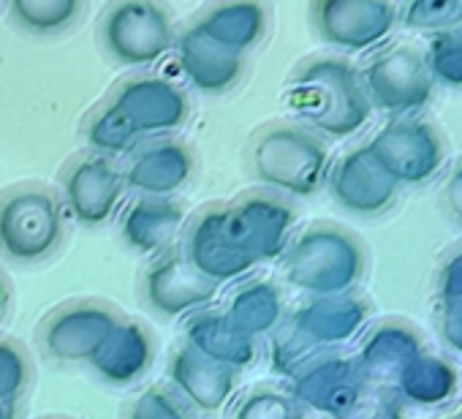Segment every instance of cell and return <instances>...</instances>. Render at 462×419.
Wrapping results in <instances>:
<instances>
[{
    "mask_svg": "<svg viewBox=\"0 0 462 419\" xmlns=\"http://www.w3.org/2000/svg\"><path fill=\"white\" fill-rule=\"evenodd\" d=\"M392 0H313L310 23L319 39L343 52H365L394 28Z\"/></svg>",
    "mask_w": 462,
    "mask_h": 419,
    "instance_id": "9a60e30c",
    "label": "cell"
},
{
    "mask_svg": "<svg viewBox=\"0 0 462 419\" xmlns=\"http://www.w3.org/2000/svg\"><path fill=\"white\" fill-rule=\"evenodd\" d=\"M177 246L182 256L193 265V270H199L215 286L237 284L259 270L231 235L223 201H209L193 216H188Z\"/></svg>",
    "mask_w": 462,
    "mask_h": 419,
    "instance_id": "30bf717a",
    "label": "cell"
},
{
    "mask_svg": "<svg viewBox=\"0 0 462 419\" xmlns=\"http://www.w3.org/2000/svg\"><path fill=\"white\" fill-rule=\"evenodd\" d=\"M180 340L196 349L199 354H204L207 359L226 365L237 373L248 370L262 354V343L243 335L223 316L217 305L199 308L185 319H180Z\"/></svg>",
    "mask_w": 462,
    "mask_h": 419,
    "instance_id": "603a6c76",
    "label": "cell"
},
{
    "mask_svg": "<svg viewBox=\"0 0 462 419\" xmlns=\"http://www.w3.org/2000/svg\"><path fill=\"white\" fill-rule=\"evenodd\" d=\"M85 142H88L90 153H98V155H106V158H120V155L128 158L142 144L136 131L106 101L98 104L88 115V120H85Z\"/></svg>",
    "mask_w": 462,
    "mask_h": 419,
    "instance_id": "f546056e",
    "label": "cell"
},
{
    "mask_svg": "<svg viewBox=\"0 0 462 419\" xmlns=\"http://www.w3.org/2000/svg\"><path fill=\"white\" fill-rule=\"evenodd\" d=\"M440 204L446 210V216L462 229V158L454 161V166L448 169V174L443 180Z\"/></svg>",
    "mask_w": 462,
    "mask_h": 419,
    "instance_id": "d590c367",
    "label": "cell"
},
{
    "mask_svg": "<svg viewBox=\"0 0 462 419\" xmlns=\"http://www.w3.org/2000/svg\"><path fill=\"white\" fill-rule=\"evenodd\" d=\"M139 294L144 305L161 319H185L188 313L212 305L220 294V286L193 270L180 246H174L147 259L139 275Z\"/></svg>",
    "mask_w": 462,
    "mask_h": 419,
    "instance_id": "4fadbf2b",
    "label": "cell"
},
{
    "mask_svg": "<svg viewBox=\"0 0 462 419\" xmlns=\"http://www.w3.org/2000/svg\"><path fill=\"white\" fill-rule=\"evenodd\" d=\"M359 77L370 107L394 117L419 112L432 101L435 93L424 55L405 44H394L373 55Z\"/></svg>",
    "mask_w": 462,
    "mask_h": 419,
    "instance_id": "8fae6325",
    "label": "cell"
},
{
    "mask_svg": "<svg viewBox=\"0 0 462 419\" xmlns=\"http://www.w3.org/2000/svg\"><path fill=\"white\" fill-rule=\"evenodd\" d=\"M177 63L193 90L204 96H223L235 88L245 74V58L237 52H228L199 33L193 25L185 28L177 42Z\"/></svg>",
    "mask_w": 462,
    "mask_h": 419,
    "instance_id": "d4e9b609",
    "label": "cell"
},
{
    "mask_svg": "<svg viewBox=\"0 0 462 419\" xmlns=\"http://www.w3.org/2000/svg\"><path fill=\"white\" fill-rule=\"evenodd\" d=\"M324 185L329 188L332 199L346 213H354L362 219L386 213L400 191V185L373 158L367 144L351 147L337 161H332Z\"/></svg>",
    "mask_w": 462,
    "mask_h": 419,
    "instance_id": "ac0fdd59",
    "label": "cell"
},
{
    "mask_svg": "<svg viewBox=\"0 0 462 419\" xmlns=\"http://www.w3.org/2000/svg\"><path fill=\"white\" fill-rule=\"evenodd\" d=\"M28 403H6L0 400V419H25Z\"/></svg>",
    "mask_w": 462,
    "mask_h": 419,
    "instance_id": "74e56055",
    "label": "cell"
},
{
    "mask_svg": "<svg viewBox=\"0 0 462 419\" xmlns=\"http://www.w3.org/2000/svg\"><path fill=\"white\" fill-rule=\"evenodd\" d=\"M39 419H74V416H66V414H47V416H39Z\"/></svg>",
    "mask_w": 462,
    "mask_h": 419,
    "instance_id": "ab89813d",
    "label": "cell"
},
{
    "mask_svg": "<svg viewBox=\"0 0 462 419\" xmlns=\"http://www.w3.org/2000/svg\"><path fill=\"white\" fill-rule=\"evenodd\" d=\"M278 270L286 286L305 297L356 292L367 275V246L335 221H313L294 232Z\"/></svg>",
    "mask_w": 462,
    "mask_h": 419,
    "instance_id": "7a4b0ae2",
    "label": "cell"
},
{
    "mask_svg": "<svg viewBox=\"0 0 462 419\" xmlns=\"http://www.w3.org/2000/svg\"><path fill=\"white\" fill-rule=\"evenodd\" d=\"M125 180L115 158L98 153L74 155L60 172V199L66 213L85 229L106 227L123 207Z\"/></svg>",
    "mask_w": 462,
    "mask_h": 419,
    "instance_id": "9c48e42d",
    "label": "cell"
},
{
    "mask_svg": "<svg viewBox=\"0 0 462 419\" xmlns=\"http://www.w3.org/2000/svg\"><path fill=\"white\" fill-rule=\"evenodd\" d=\"M286 104L300 126L321 139H348L373 115L359 71L335 55L302 63L286 85Z\"/></svg>",
    "mask_w": 462,
    "mask_h": 419,
    "instance_id": "6da1fadb",
    "label": "cell"
},
{
    "mask_svg": "<svg viewBox=\"0 0 462 419\" xmlns=\"http://www.w3.org/2000/svg\"><path fill=\"white\" fill-rule=\"evenodd\" d=\"M228 419H308V408L289 392V386L264 381L237 392Z\"/></svg>",
    "mask_w": 462,
    "mask_h": 419,
    "instance_id": "83f0119b",
    "label": "cell"
},
{
    "mask_svg": "<svg viewBox=\"0 0 462 419\" xmlns=\"http://www.w3.org/2000/svg\"><path fill=\"white\" fill-rule=\"evenodd\" d=\"M365 381L367 378L356 368L354 354L335 349V351H321L310 362H305L286 381V386L308 411L335 419L351 403V397L359 392Z\"/></svg>",
    "mask_w": 462,
    "mask_h": 419,
    "instance_id": "ffe728a7",
    "label": "cell"
},
{
    "mask_svg": "<svg viewBox=\"0 0 462 419\" xmlns=\"http://www.w3.org/2000/svg\"><path fill=\"white\" fill-rule=\"evenodd\" d=\"M228 229L240 248L256 262V267L278 262L289 240L297 232L300 213L291 199H283L267 188L245 191L223 201Z\"/></svg>",
    "mask_w": 462,
    "mask_h": 419,
    "instance_id": "52a82bcc",
    "label": "cell"
},
{
    "mask_svg": "<svg viewBox=\"0 0 462 419\" xmlns=\"http://www.w3.org/2000/svg\"><path fill=\"white\" fill-rule=\"evenodd\" d=\"M373 319V303L356 289L329 297H308L286 316V327L313 351H335L359 338Z\"/></svg>",
    "mask_w": 462,
    "mask_h": 419,
    "instance_id": "5bb4252c",
    "label": "cell"
},
{
    "mask_svg": "<svg viewBox=\"0 0 462 419\" xmlns=\"http://www.w3.org/2000/svg\"><path fill=\"white\" fill-rule=\"evenodd\" d=\"M400 20L416 33H448L462 28V0H405Z\"/></svg>",
    "mask_w": 462,
    "mask_h": 419,
    "instance_id": "1f68e13d",
    "label": "cell"
},
{
    "mask_svg": "<svg viewBox=\"0 0 462 419\" xmlns=\"http://www.w3.org/2000/svg\"><path fill=\"white\" fill-rule=\"evenodd\" d=\"M123 419H193V411L166 384H150L128 400Z\"/></svg>",
    "mask_w": 462,
    "mask_h": 419,
    "instance_id": "836d02e7",
    "label": "cell"
},
{
    "mask_svg": "<svg viewBox=\"0 0 462 419\" xmlns=\"http://www.w3.org/2000/svg\"><path fill=\"white\" fill-rule=\"evenodd\" d=\"M199 166L193 147L177 136H152L144 139L125 161L123 180L125 191L136 196H161L177 199L188 188Z\"/></svg>",
    "mask_w": 462,
    "mask_h": 419,
    "instance_id": "e0dca14e",
    "label": "cell"
},
{
    "mask_svg": "<svg viewBox=\"0 0 462 419\" xmlns=\"http://www.w3.org/2000/svg\"><path fill=\"white\" fill-rule=\"evenodd\" d=\"M440 419H462V403H459L457 408H451L448 414H443Z\"/></svg>",
    "mask_w": 462,
    "mask_h": 419,
    "instance_id": "f35d334b",
    "label": "cell"
},
{
    "mask_svg": "<svg viewBox=\"0 0 462 419\" xmlns=\"http://www.w3.org/2000/svg\"><path fill=\"white\" fill-rule=\"evenodd\" d=\"M438 332L443 343L462 354V246H457L438 273Z\"/></svg>",
    "mask_w": 462,
    "mask_h": 419,
    "instance_id": "f1b7e54d",
    "label": "cell"
},
{
    "mask_svg": "<svg viewBox=\"0 0 462 419\" xmlns=\"http://www.w3.org/2000/svg\"><path fill=\"white\" fill-rule=\"evenodd\" d=\"M359 349L354 354L362 376L389 392H397L416 359L430 349L421 332L402 319H383L359 335Z\"/></svg>",
    "mask_w": 462,
    "mask_h": 419,
    "instance_id": "d6986e66",
    "label": "cell"
},
{
    "mask_svg": "<svg viewBox=\"0 0 462 419\" xmlns=\"http://www.w3.org/2000/svg\"><path fill=\"white\" fill-rule=\"evenodd\" d=\"M109 107L120 112V117L136 131V136L152 139V136H174L190 115V101L182 88H177L171 79L142 74L120 82L109 98Z\"/></svg>",
    "mask_w": 462,
    "mask_h": 419,
    "instance_id": "7c38bea8",
    "label": "cell"
},
{
    "mask_svg": "<svg viewBox=\"0 0 462 419\" xmlns=\"http://www.w3.org/2000/svg\"><path fill=\"white\" fill-rule=\"evenodd\" d=\"M174 42L171 17L158 0H115L101 17V44L120 66H152L174 50Z\"/></svg>",
    "mask_w": 462,
    "mask_h": 419,
    "instance_id": "8992f818",
    "label": "cell"
},
{
    "mask_svg": "<svg viewBox=\"0 0 462 419\" xmlns=\"http://www.w3.org/2000/svg\"><path fill=\"white\" fill-rule=\"evenodd\" d=\"M217 308L243 335L259 343L267 340L273 332H278L289 316L283 286L275 284L273 278H256V275L237 281Z\"/></svg>",
    "mask_w": 462,
    "mask_h": 419,
    "instance_id": "cb8c5ba5",
    "label": "cell"
},
{
    "mask_svg": "<svg viewBox=\"0 0 462 419\" xmlns=\"http://www.w3.org/2000/svg\"><path fill=\"white\" fill-rule=\"evenodd\" d=\"M335 419H405V403L386 386L365 381Z\"/></svg>",
    "mask_w": 462,
    "mask_h": 419,
    "instance_id": "e575fe53",
    "label": "cell"
},
{
    "mask_svg": "<svg viewBox=\"0 0 462 419\" xmlns=\"http://www.w3.org/2000/svg\"><path fill=\"white\" fill-rule=\"evenodd\" d=\"M329 163L327 142L300 123H267L248 142L254 180L283 199L316 196L327 182Z\"/></svg>",
    "mask_w": 462,
    "mask_h": 419,
    "instance_id": "3957f363",
    "label": "cell"
},
{
    "mask_svg": "<svg viewBox=\"0 0 462 419\" xmlns=\"http://www.w3.org/2000/svg\"><path fill=\"white\" fill-rule=\"evenodd\" d=\"M36 384V365L23 340L0 332V400L28 403Z\"/></svg>",
    "mask_w": 462,
    "mask_h": 419,
    "instance_id": "4dcf8cb0",
    "label": "cell"
},
{
    "mask_svg": "<svg viewBox=\"0 0 462 419\" xmlns=\"http://www.w3.org/2000/svg\"><path fill=\"white\" fill-rule=\"evenodd\" d=\"M193 28L217 47L245 58L267 36V9L259 0H228L201 14Z\"/></svg>",
    "mask_w": 462,
    "mask_h": 419,
    "instance_id": "484cf974",
    "label": "cell"
},
{
    "mask_svg": "<svg viewBox=\"0 0 462 419\" xmlns=\"http://www.w3.org/2000/svg\"><path fill=\"white\" fill-rule=\"evenodd\" d=\"M166 386L193 414L215 416L235 403L240 392V373L207 359L180 340L166 359Z\"/></svg>",
    "mask_w": 462,
    "mask_h": 419,
    "instance_id": "2e32d148",
    "label": "cell"
},
{
    "mask_svg": "<svg viewBox=\"0 0 462 419\" xmlns=\"http://www.w3.org/2000/svg\"><path fill=\"white\" fill-rule=\"evenodd\" d=\"M12 23L28 36H60L79 20L85 0H6Z\"/></svg>",
    "mask_w": 462,
    "mask_h": 419,
    "instance_id": "4316f807",
    "label": "cell"
},
{
    "mask_svg": "<svg viewBox=\"0 0 462 419\" xmlns=\"http://www.w3.org/2000/svg\"><path fill=\"white\" fill-rule=\"evenodd\" d=\"M424 63L432 77V82H440L446 88H462V28L430 36Z\"/></svg>",
    "mask_w": 462,
    "mask_h": 419,
    "instance_id": "d6a6232c",
    "label": "cell"
},
{
    "mask_svg": "<svg viewBox=\"0 0 462 419\" xmlns=\"http://www.w3.org/2000/svg\"><path fill=\"white\" fill-rule=\"evenodd\" d=\"M69 213L60 191L44 182H17L0 191V256L36 267L60 254Z\"/></svg>",
    "mask_w": 462,
    "mask_h": 419,
    "instance_id": "277c9868",
    "label": "cell"
},
{
    "mask_svg": "<svg viewBox=\"0 0 462 419\" xmlns=\"http://www.w3.org/2000/svg\"><path fill=\"white\" fill-rule=\"evenodd\" d=\"M12 308H14V286H12V278L6 275V270L0 267V327L9 321Z\"/></svg>",
    "mask_w": 462,
    "mask_h": 419,
    "instance_id": "8d00e7d4",
    "label": "cell"
},
{
    "mask_svg": "<svg viewBox=\"0 0 462 419\" xmlns=\"http://www.w3.org/2000/svg\"><path fill=\"white\" fill-rule=\"evenodd\" d=\"M367 150L397 185L427 182L446 163L443 136L432 123L413 115H400L381 126Z\"/></svg>",
    "mask_w": 462,
    "mask_h": 419,
    "instance_id": "ba28073f",
    "label": "cell"
},
{
    "mask_svg": "<svg viewBox=\"0 0 462 419\" xmlns=\"http://www.w3.org/2000/svg\"><path fill=\"white\" fill-rule=\"evenodd\" d=\"M123 316V308L101 297L66 300L39 321L36 346L52 362L88 365Z\"/></svg>",
    "mask_w": 462,
    "mask_h": 419,
    "instance_id": "5b68a950",
    "label": "cell"
},
{
    "mask_svg": "<svg viewBox=\"0 0 462 419\" xmlns=\"http://www.w3.org/2000/svg\"><path fill=\"white\" fill-rule=\"evenodd\" d=\"M155 357L158 338L150 324L125 313L88 365L96 378L109 386H134L152 370Z\"/></svg>",
    "mask_w": 462,
    "mask_h": 419,
    "instance_id": "7402d4cb",
    "label": "cell"
},
{
    "mask_svg": "<svg viewBox=\"0 0 462 419\" xmlns=\"http://www.w3.org/2000/svg\"><path fill=\"white\" fill-rule=\"evenodd\" d=\"M188 221V207L182 199L136 196L120 210V237L128 251L139 256H158L174 248Z\"/></svg>",
    "mask_w": 462,
    "mask_h": 419,
    "instance_id": "44dd1931",
    "label": "cell"
}]
</instances>
